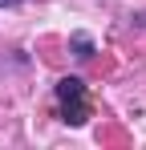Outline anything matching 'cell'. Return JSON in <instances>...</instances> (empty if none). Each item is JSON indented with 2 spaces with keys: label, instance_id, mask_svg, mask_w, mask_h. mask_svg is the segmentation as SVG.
Instances as JSON below:
<instances>
[{
  "label": "cell",
  "instance_id": "obj_1",
  "mask_svg": "<svg viewBox=\"0 0 146 150\" xmlns=\"http://www.w3.org/2000/svg\"><path fill=\"white\" fill-rule=\"evenodd\" d=\"M57 101H61V118L69 126H85L89 105H85V81L81 77H61L57 81Z\"/></svg>",
  "mask_w": 146,
  "mask_h": 150
},
{
  "label": "cell",
  "instance_id": "obj_2",
  "mask_svg": "<svg viewBox=\"0 0 146 150\" xmlns=\"http://www.w3.org/2000/svg\"><path fill=\"white\" fill-rule=\"evenodd\" d=\"M73 53H77L81 61H89V57H94V45H89V37H85V33H73Z\"/></svg>",
  "mask_w": 146,
  "mask_h": 150
},
{
  "label": "cell",
  "instance_id": "obj_3",
  "mask_svg": "<svg viewBox=\"0 0 146 150\" xmlns=\"http://www.w3.org/2000/svg\"><path fill=\"white\" fill-rule=\"evenodd\" d=\"M12 4H21V0H0V8H12Z\"/></svg>",
  "mask_w": 146,
  "mask_h": 150
}]
</instances>
